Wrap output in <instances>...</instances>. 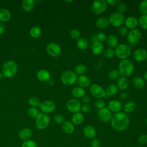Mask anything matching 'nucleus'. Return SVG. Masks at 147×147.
<instances>
[{"instance_id":"obj_1","label":"nucleus","mask_w":147,"mask_h":147,"mask_svg":"<svg viewBox=\"0 0 147 147\" xmlns=\"http://www.w3.org/2000/svg\"><path fill=\"white\" fill-rule=\"evenodd\" d=\"M112 127L117 131H123L127 129L130 124L129 118L124 112H118L113 115L110 121Z\"/></svg>"},{"instance_id":"obj_2","label":"nucleus","mask_w":147,"mask_h":147,"mask_svg":"<svg viewBox=\"0 0 147 147\" xmlns=\"http://www.w3.org/2000/svg\"><path fill=\"white\" fill-rule=\"evenodd\" d=\"M134 67L133 62L127 59L121 60L118 64V71L122 76H130L134 71Z\"/></svg>"},{"instance_id":"obj_3","label":"nucleus","mask_w":147,"mask_h":147,"mask_svg":"<svg viewBox=\"0 0 147 147\" xmlns=\"http://www.w3.org/2000/svg\"><path fill=\"white\" fill-rule=\"evenodd\" d=\"M17 65L13 60L6 61L2 66V74L6 78H11L16 75L17 72Z\"/></svg>"},{"instance_id":"obj_4","label":"nucleus","mask_w":147,"mask_h":147,"mask_svg":"<svg viewBox=\"0 0 147 147\" xmlns=\"http://www.w3.org/2000/svg\"><path fill=\"white\" fill-rule=\"evenodd\" d=\"M114 51L115 55L121 60L127 59L131 53L130 47L126 44L118 45Z\"/></svg>"},{"instance_id":"obj_5","label":"nucleus","mask_w":147,"mask_h":147,"mask_svg":"<svg viewBox=\"0 0 147 147\" xmlns=\"http://www.w3.org/2000/svg\"><path fill=\"white\" fill-rule=\"evenodd\" d=\"M77 78V75L74 71L71 70H67L63 72L60 77L62 83L67 86L74 85L76 82Z\"/></svg>"},{"instance_id":"obj_6","label":"nucleus","mask_w":147,"mask_h":147,"mask_svg":"<svg viewBox=\"0 0 147 147\" xmlns=\"http://www.w3.org/2000/svg\"><path fill=\"white\" fill-rule=\"evenodd\" d=\"M36 118V126L38 130L47 128L50 122L49 117L44 113H39Z\"/></svg>"},{"instance_id":"obj_7","label":"nucleus","mask_w":147,"mask_h":147,"mask_svg":"<svg viewBox=\"0 0 147 147\" xmlns=\"http://www.w3.org/2000/svg\"><path fill=\"white\" fill-rule=\"evenodd\" d=\"M110 24L113 27H120L125 22V17L122 14L114 12L111 14L109 17Z\"/></svg>"},{"instance_id":"obj_8","label":"nucleus","mask_w":147,"mask_h":147,"mask_svg":"<svg viewBox=\"0 0 147 147\" xmlns=\"http://www.w3.org/2000/svg\"><path fill=\"white\" fill-rule=\"evenodd\" d=\"M107 7V4L105 0H95L94 1L91 6L92 12L96 14L100 15L103 13Z\"/></svg>"},{"instance_id":"obj_9","label":"nucleus","mask_w":147,"mask_h":147,"mask_svg":"<svg viewBox=\"0 0 147 147\" xmlns=\"http://www.w3.org/2000/svg\"><path fill=\"white\" fill-rule=\"evenodd\" d=\"M90 92L91 95L96 98L101 99L106 96L105 89L98 84H92L90 87Z\"/></svg>"},{"instance_id":"obj_10","label":"nucleus","mask_w":147,"mask_h":147,"mask_svg":"<svg viewBox=\"0 0 147 147\" xmlns=\"http://www.w3.org/2000/svg\"><path fill=\"white\" fill-rule=\"evenodd\" d=\"M141 36L142 33L140 30L136 28L130 30L129 32H128V33L126 36V38L127 41L129 43L134 44L138 42L140 40Z\"/></svg>"},{"instance_id":"obj_11","label":"nucleus","mask_w":147,"mask_h":147,"mask_svg":"<svg viewBox=\"0 0 147 147\" xmlns=\"http://www.w3.org/2000/svg\"><path fill=\"white\" fill-rule=\"evenodd\" d=\"M46 51L49 55L55 57L59 56L60 55L61 48L58 44L56 42H50L47 45L46 47Z\"/></svg>"},{"instance_id":"obj_12","label":"nucleus","mask_w":147,"mask_h":147,"mask_svg":"<svg viewBox=\"0 0 147 147\" xmlns=\"http://www.w3.org/2000/svg\"><path fill=\"white\" fill-rule=\"evenodd\" d=\"M97 116L100 121L106 123L111 121L113 115L110 110L105 107L98 111Z\"/></svg>"},{"instance_id":"obj_13","label":"nucleus","mask_w":147,"mask_h":147,"mask_svg":"<svg viewBox=\"0 0 147 147\" xmlns=\"http://www.w3.org/2000/svg\"><path fill=\"white\" fill-rule=\"evenodd\" d=\"M56 106L54 102L49 100H44L41 103L40 108L41 111L45 114H49L53 112L56 109Z\"/></svg>"},{"instance_id":"obj_14","label":"nucleus","mask_w":147,"mask_h":147,"mask_svg":"<svg viewBox=\"0 0 147 147\" xmlns=\"http://www.w3.org/2000/svg\"><path fill=\"white\" fill-rule=\"evenodd\" d=\"M81 106L80 102L76 99H70L67 101L66 104V107L68 110L74 114L79 112Z\"/></svg>"},{"instance_id":"obj_15","label":"nucleus","mask_w":147,"mask_h":147,"mask_svg":"<svg viewBox=\"0 0 147 147\" xmlns=\"http://www.w3.org/2000/svg\"><path fill=\"white\" fill-rule=\"evenodd\" d=\"M133 57L137 62L144 61L147 59V51L144 48L137 49L134 52Z\"/></svg>"},{"instance_id":"obj_16","label":"nucleus","mask_w":147,"mask_h":147,"mask_svg":"<svg viewBox=\"0 0 147 147\" xmlns=\"http://www.w3.org/2000/svg\"><path fill=\"white\" fill-rule=\"evenodd\" d=\"M107 108L111 113H117L121 111L122 106L120 101L118 100H111L109 102Z\"/></svg>"},{"instance_id":"obj_17","label":"nucleus","mask_w":147,"mask_h":147,"mask_svg":"<svg viewBox=\"0 0 147 147\" xmlns=\"http://www.w3.org/2000/svg\"><path fill=\"white\" fill-rule=\"evenodd\" d=\"M124 24L127 29L132 30L136 29L138 25V19L134 16H129L125 20Z\"/></svg>"},{"instance_id":"obj_18","label":"nucleus","mask_w":147,"mask_h":147,"mask_svg":"<svg viewBox=\"0 0 147 147\" xmlns=\"http://www.w3.org/2000/svg\"><path fill=\"white\" fill-rule=\"evenodd\" d=\"M84 136L88 139H94L96 136V131L95 127L91 125H87L83 129Z\"/></svg>"},{"instance_id":"obj_19","label":"nucleus","mask_w":147,"mask_h":147,"mask_svg":"<svg viewBox=\"0 0 147 147\" xmlns=\"http://www.w3.org/2000/svg\"><path fill=\"white\" fill-rule=\"evenodd\" d=\"M92 53L95 55H99L103 53L104 51V46L103 43L99 41H94L91 46Z\"/></svg>"},{"instance_id":"obj_20","label":"nucleus","mask_w":147,"mask_h":147,"mask_svg":"<svg viewBox=\"0 0 147 147\" xmlns=\"http://www.w3.org/2000/svg\"><path fill=\"white\" fill-rule=\"evenodd\" d=\"M76 82L78 83L79 87H82L83 88L88 87L91 84L90 79L89 78L88 76L85 75L79 76L77 78Z\"/></svg>"},{"instance_id":"obj_21","label":"nucleus","mask_w":147,"mask_h":147,"mask_svg":"<svg viewBox=\"0 0 147 147\" xmlns=\"http://www.w3.org/2000/svg\"><path fill=\"white\" fill-rule=\"evenodd\" d=\"M37 78L38 80L42 82H46L50 80L51 74L48 71L45 69L39 70L36 74Z\"/></svg>"},{"instance_id":"obj_22","label":"nucleus","mask_w":147,"mask_h":147,"mask_svg":"<svg viewBox=\"0 0 147 147\" xmlns=\"http://www.w3.org/2000/svg\"><path fill=\"white\" fill-rule=\"evenodd\" d=\"M18 136L19 138L24 141L29 140L32 136V131L29 128H24L20 131Z\"/></svg>"},{"instance_id":"obj_23","label":"nucleus","mask_w":147,"mask_h":147,"mask_svg":"<svg viewBox=\"0 0 147 147\" xmlns=\"http://www.w3.org/2000/svg\"><path fill=\"white\" fill-rule=\"evenodd\" d=\"M106 42L109 48L112 49L115 48L118 45V37L114 34H110L108 37H107Z\"/></svg>"},{"instance_id":"obj_24","label":"nucleus","mask_w":147,"mask_h":147,"mask_svg":"<svg viewBox=\"0 0 147 147\" xmlns=\"http://www.w3.org/2000/svg\"><path fill=\"white\" fill-rule=\"evenodd\" d=\"M129 86V81L126 78V77L121 76L119 77L117 80V86L118 89L121 90H126Z\"/></svg>"},{"instance_id":"obj_25","label":"nucleus","mask_w":147,"mask_h":147,"mask_svg":"<svg viewBox=\"0 0 147 147\" xmlns=\"http://www.w3.org/2000/svg\"><path fill=\"white\" fill-rule=\"evenodd\" d=\"M95 24L99 29H106L109 26L110 22L107 17H101L96 20Z\"/></svg>"},{"instance_id":"obj_26","label":"nucleus","mask_w":147,"mask_h":147,"mask_svg":"<svg viewBox=\"0 0 147 147\" xmlns=\"http://www.w3.org/2000/svg\"><path fill=\"white\" fill-rule=\"evenodd\" d=\"M63 131L68 134L72 133L75 130V126L72 123V122L67 121H64V122L62 124L61 126Z\"/></svg>"},{"instance_id":"obj_27","label":"nucleus","mask_w":147,"mask_h":147,"mask_svg":"<svg viewBox=\"0 0 147 147\" xmlns=\"http://www.w3.org/2000/svg\"><path fill=\"white\" fill-rule=\"evenodd\" d=\"M84 115L80 112L74 113L72 116V122L74 125H79L84 121Z\"/></svg>"},{"instance_id":"obj_28","label":"nucleus","mask_w":147,"mask_h":147,"mask_svg":"<svg viewBox=\"0 0 147 147\" xmlns=\"http://www.w3.org/2000/svg\"><path fill=\"white\" fill-rule=\"evenodd\" d=\"M72 95L76 98H82L86 95V90L84 88L79 86L74 87L71 91Z\"/></svg>"},{"instance_id":"obj_29","label":"nucleus","mask_w":147,"mask_h":147,"mask_svg":"<svg viewBox=\"0 0 147 147\" xmlns=\"http://www.w3.org/2000/svg\"><path fill=\"white\" fill-rule=\"evenodd\" d=\"M136 108V104L134 101L130 100L127 102L123 107V112L126 114L131 113L133 112Z\"/></svg>"},{"instance_id":"obj_30","label":"nucleus","mask_w":147,"mask_h":147,"mask_svg":"<svg viewBox=\"0 0 147 147\" xmlns=\"http://www.w3.org/2000/svg\"><path fill=\"white\" fill-rule=\"evenodd\" d=\"M132 84L135 88L137 89H141L145 86V81L142 78L136 76L133 79Z\"/></svg>"},{"instance_id":"obj_31","label":"nucleus","mask_w":147,"mask_h":147,"mask_svg":"<svg viewBox=\"0 0 147 147\" xmlns=\"http://www.w3.org/2000/svg\"><path fill=\"white\" fill-rule=\"evenodd\" d=\"M76 45L79 49L86 50L89 46V42L86 38L84 37H80L77 40Z\"/></svg>"},{"instance_id":"obj_32","label":"nucleus","mask_w":147,"mask_h":147,"mask_svg":"<svg viewBox=\"0 0 147 147\" xmlns=\"http://www.w3.org/2000/svg\"><path fill=\"white\" fill-rule=\"evenodd\" d=\"M11 17L10 11L6 9H0V21L7 22Z\"/></svg>"},{"instance_id":"obj_33","label":"nucleus","mask_w":147,"mask_h":147,"mask_svg":"<svg viewBox=\"0 0 147 147\" xmlns=\"http://www.w3.org/2000/svg\"><path fill=\"white\" fill-rule=\"evenodd\" d=\"M118 91V88L116 84H110L105 90L106 96H113L117 93Z\"/></svg>"},{"instance_id":"obj_34","label":"nucleus","mask_w":147,"mask_h":147,"mask_svg":"<svg viewBox=\"0 0 147 147\" xmlns=\"http://www.w3.org/2000/svg\"><path fill=\"white\" fill-rule=\"evenodd\" d=\"M34 1L33 0H24L22 2V7L25 11H31L34 6Z\"/></svg>"},{"instance_id":"obj_35","label":"nucleus","mask_w":147,"mask_h":147,"mask_svg":"<svg viewBox=\"0 0 147 147\" xmlns=\"http://www.w3.org/2000/svg\"><path fill=\"white\" fill-rule=\"evenodd\" d=\"M86 71V67L84 64L82 63H80L77 64L74 68V72L76 75H82Z\"/></svg>"},{"instance_id":"obj_36","label":"nucleus","mask_w":147,"mask_h":147,"mask_svg":"<svg viewBox=\"0 0 147 147\" xmlns=\"http://www.w3.org/2000/svg\"><path fill=\"white\" fill-rule=\"evenodd\" d=\"M29 34L32 38H38L41 34V30L40 28H39L38 26H33L30 29Z\"/></svg>"},{"instance_id":"obj_37","label":"nucleus","mask_w":147,"mask_h":147,"mask_svg":"<svg viewBox=\"0 0 147 147\" xmlns=\"http://www.w3.org/2000/svg\"><path fill=\"white\" fill-rule=\"evenodd\" d=\"M138 25L142 29H147V14H142L138 19Z\"/></svg>"},{"instance_id":"obj_38","label":"nucleus","mask_w":147,"mask_h":147,"mask_svg":"<svg viewBox=\"0 0 147 147\" xmlns=\"http://www.w3.org/2000/svg\"><path fill=\"white\" fill-rule=\"evenodd\" d=\"M28 103H29V105L33 107H40V104H41L40 100L35 96H32V97L29 98L28 99Z\"/></svg>"},{"instance_id":"obj_39","label":"nucleus","mask_w":147,"mask_h":147,"mask_svg":"<svg viewBox=\"0 0 147 147\" xmlns=\"http://www.w3.org/2000/svg\"><path fill=\"white\" fill-rule=\"evenodd\" d=\"M138 10L142 14H147V0H144L140 2Z\"/></svg>"},{"instance_id":"obj_40","label":"nucleus","mask_w":147,"mask_h":147,"mask_svg":"<svg viewBox=\"0 0 147 147\" xmlns=\"http://www.w3.org/2000/svg\"><path fill=\"white\" fill-rule=\"evenodd\" d=\"M103 56L107 59H111L113 58L115 55V51L110 48H106L103 52Z\"/></svg>"},{"instance_id":"obj_41","label":"nucleus","mask_w":147,"mask_h":147,"mask_svg":"<svg viewBox=\"0 0 147 147\" xmlns=\"http://www.w3.org/2000/svg\"><path fill=\"white\" fill-rule=\"evenodd\" d=\"M119 72L117 69H113L108 74V77L110 80H118L119 78Z\"/></svg>"},{"instance_id":"obj_42","label":"nucleus","mask_w":147,"mask_h":147,"mask_svg":"<svg viewBox=\"0 0 147 147\" xmlns=\"http://www.w3.org/2000/svg\"><path fill=\"white\" fill-rule=\"evenodd\" d=\"M116 9H117V12L120 13V14H122L124 13L125 12H126V10H127V6L126 5L122 2H119L116 6Z\"/></svg>"},{"instance_id":"obj_43","label":"nucleus","mask_w":147,"mask_h":147,"mask_svg":"<svg viewBox=\"0 0 147 147\" xmlns=\"http://www.w3.org/2000/svg\"><path fill=\"white\" fill-rule=\"evenodd\" d=\"M27 113H28V115L31 118H36L39 114V112L37 109H36V107H31L30 108H29Z\"/></svg>"},{"instance_id":"obj_44","label":"nucleus","mask_w":147,"mask_h":147,"mask_svg":"<svg viewBox=\"0 0 147 147\" xmlns=\"http://www.w3.org/2000/svg\"><path fill=\"white\" fill-rule=\"evenodd\" d=\"M69 36L72 38L78 40L80 37V32L76 29H73L69 32Z\"/></svg>"},{"instance_id":"obj_45","label":"nucleus","mask_w":147,"mask_h":147,"mask_svg":"<svg viewBox=\"0 0 147 147\" xmlns=\"http://www.w3.org/2000/svg\"><path fill=\"white\" fill-rule=\"evenodd\" d=\"M95 38H96V41H99L101 43H103L106 41L107 36L104 33L100 32V33H98L95 36Z\"/></svg>"},{"instance_id":"obj_46","label":"nucleus","mask_w":147,"mask_h":147,"mask_svg":"<svg viewBox=\"0 0 147 147\" xmlns=\"http://www.w3.org/2000/svg\"><path fill=\"white\" fill-rule=\"evenodd\" d=\"M94 106L96 109H98V110H100L105 107L106 103L102 99H97L94 102Z\"/></svg>"},{"instance_id":"obj_47","label":"nucleus","mask_w":147,"mask_h":147,"mask_svg":"<svg viewBox=\"0 0 147 147\" xmlns=\"http://www.w3.org/2000/svg\"><path fill=\"white\" fill-rule=\"evenodd\" d=\"M21 147H37V145L34 141L29 140L24 141L21 145Z\"/></svg>"},{"instance_id":"obj_48","label":"nucleus","mask_w":147,"mask_h":147,"mask_svg":"<svg viewBox=\"0 0 147 147\" xmlns=\"http://www.w3.org/2000/svg\"><path fill=\"white\" fill-rule=\"evenodd\" d=\"M53 120L57 124H63L65 121V118L61 114H56L55 115L53 118Z\"/></svg>"},{"instance_id":"obj_49","label":"nucleus","mask_w":147,"mask_h":147,"mask_svg":"<svg viewBox=\"0 0 147 147\" xmlns=\"http://www.w3.org/2000/svg\"><path fill=\"white\" fill-rule=\"evenodd\" d=\"M118 32V34L121 37H125L127 36L128 33V30L127 28L123 25H122L120 27H119Z\"/></svg>"},{"instance_id":"obj_50","label":"nucleus","mask_w":147,"mask_h":147,"mask_svg":"<svg viewBox=\"0 0 147 147\" xmlns=\"http://www.w3.org/2000/svg\"><path fill=\"white\" fill-rule=\"evenodd\" d=\"M138 142L141 145H145L147 144V134H143L138 138Z\"/></svg>"},{"instance_id":"obj_51","label":"nucleus","mask_w":147,"mask_h":147,"mask_svg":"<svg viewBox=\"0 0 147 147\" xmlns=\"http://www.w3.org/2000/svg\"><path fill=\"white\" fill-rule=\"evenodd\" d=\"M80 110L84 113H88L91 110V107L88 104H83L82 105Z\"/></svg>"},{"instance_id":"obj_52","label":"nucleus","mask_w":147,"mask_h":147,"mask_svg":"<svg viewBox=\"0 0 147 147\" xmlns=\"http://www.w3.org/2000/svg\"><path fill=\"white\" fill-rule=\"evenodd\" d=\"M91 147H100V143L98 139L94 138L92 140V141L91 142Z\"/></svg>"},{"instance_id":"obj_53","label":"nucleus","mask_w":147,"mask_h":147,"mask_svg":"<svg viewBox=\"0 0 147 147\" xmlns=\"http://www.w3.org/2000/svg\"><path fill=\"white\" fill-rule=\"evenodd\" d=\"M107 5H109L110 6H115L117 5L119 2V0H106V1Z\"/></svg>"},{"instance_id":"obj_54","label":"nucleus","mask_w":147,"mask_h":147,"mask_svg":"<svg viewBox=\"0 0 147 147\" xmlns=\"http://www.w3.org/2000/svg\"><path fill=\"white\" fill-rule=\"evenodd\" d=\"M82 101L84 104H88L90 102V98L88 95H85L82 98Z\"/></svg>"},{"instance_id":"obj_55","label":"nucleus","mask_w":147,"mask_h":147,"mask_svg":"<svg viewBox=\"0 0 147 147\" xmlns=\"http://www.w3.org/2000/svg\"><path fill=\"white\" fill-rule=\"evenodd\" d=\"M5 24L3 22H0V35L2 34L5 32Z\"/></svg>"},{"instance_id":"obj_56","label":"nucleus","mask_w":147,"mask_h":147,"mask_svg":"<svg viewBox=\"0 0 147 147\" xmlns=\"http://www.w3.org/2000/svg\"><path fill=\"white\" fill-rule=\"evenodd\" d=\"M128 95H129V94H128L127 92H122V93L121 94L120 96H121V98H122V99H125V98H127V97L128 96Z\"/></svg>"},{"instance_id":"obj_57","label":"nucleus","mask_w":147,"mask_h":147,"mask_svg":"<svg viewBox=\"0 0 147 147\" xmlns=\"http://www.w3.org/2000/svg\"><path fill=\"white\" fill-rule=\"evenodd\" d=\"M144 78L143 79L145 80H146L147 81V71H146L144 74Z\"/></svg>"},{"instance_id":"obj_58","label":"nucleus","mask_w":147,"mask_h":147,"mask_svg":"<svg viewBox=\"0 0 147 147\" xmlns=\"http://www.w3.org/2000/svg\"><path fill=\"white\" fill-rule=\"evenodd\" d=\"M49 85H51V86H52V85H53L54 84V81L53 80H49Z\"/></svg>"},{"instance_id":"obj_59","label":"nucleus","mask_w":147,"mask_h":147,"mask_svg":"<svg viewBox=\"0 0 147 147\" xmlns=\"http://www.w3.org/2000/svg\"><path fill=\"white\" fill-rule=\"evenodd\" d=\"M65 2H67V3H72V2H74V1H72V0H70V1H65Z\"/></svg>"},{"instance_id":"obj_60","label":"nucleus","mask_w":147,"mask_h":147,"mask_svg":"<svg viewBox=\"0 0 147 147\" xmlns=\"http://www.w3.org/2000/svg\"><path fill=\"white\" fill-rule=\"evenodd\" d=\"M2 76H3V75H2V73L0 72V80L2 79Z\"/></svg>"},{"instance_id":"obj_61","label":"nucleus","mask_w":147,"mask_h":147,"mask_svg":"<svg viewBox=\"0 0 147 147\" xmlns=\"http://www.w3.org/2000/svg\"><path fill=\"white\" fill-rule=\"evenodd\" d=\"M145 123H146V125H147V118H146V120H145Z\"/></svg>"},{"instance_id":"obj_62","label":"nucleus","mask_w":147,"mask_h":147,"mask_svg":"<svg viewBox=\"0 0 147 147\" xmlns=\"http://www.w3.org/2000/svg\"><path fill=\"white\" fill-rule=\"evenodd\" d=\"M136 147H141V146H140V145H138V146H136Z\"/></svg>"},{"instance_id":"obj_63","label":"nucleus","mask_w":147,"mask_h":147,"mask_svg":"<svg viewBox=\"0 0 147 147\" xmlns=\"http://www.w3.org/2000/svg\"><path fill=\"white\" fill-rule=\"evenodd\" d=\"M146 36H147V32H146Z\"/></svg>"}]
</instances>
